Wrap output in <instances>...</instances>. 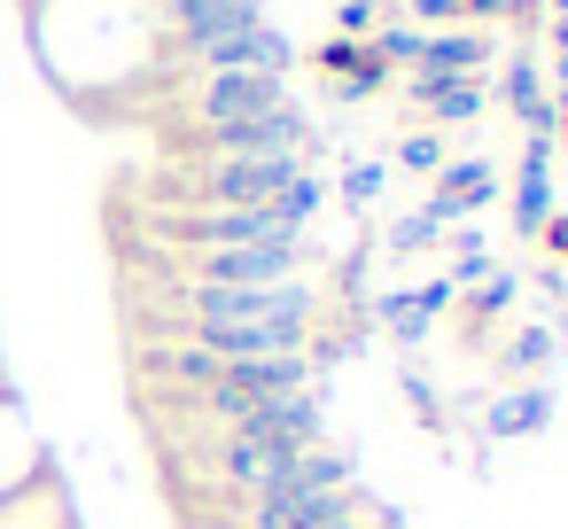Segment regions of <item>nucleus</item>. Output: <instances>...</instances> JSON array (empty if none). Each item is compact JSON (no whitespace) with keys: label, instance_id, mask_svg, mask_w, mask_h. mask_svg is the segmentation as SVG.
<instances>
[{"label":"nucleus","instance_id":"4be33fe9","mask_svg":"<svg viewBox=\"0 0 568 529\" xmlns=\"http://www.w3.org/2000/svg\"><path fill=\"white\" fill-rule=\"evenodd\" d=\"M405 9H413L420 24H452V17H459V0H405Z\"/></svg>","mask_w":568,"mask_h":529},{"label":"nucleus","instance_id":"f3484780","mask_svg":"<svg viewBox=\"0 0 568 529\" xmlns=\"http://www.w3.org/2000/svg\"><path fill=\"white\" fill-rule=\"evenodd\" d=\"M545 420V389H521V397H498L490 405V436H506V428H537Z\"/></svg>","mask_w":568,"mask_h":529},{"label":"nucleus","instance_id":"39448f33","mask_svg":"<svg viewBox=\"0 0 568 529\" xmlns=\"http://www.w3.org/2000/svg\"><path fill=\"white\" fill-rule=\"evenodd\" d=\"M203 141H211V156H304V110L296 102H281V110H265V118H242V125H203Z\"/></svg>","mask_w":568,"mask_h":529},{"label":"nucleus","instance_id":"412c9836","mask_svg":"<svg viewBox=\"0 0 568 529\" xmlns=\"http://www.w3.org/2000/svg\"><path fill=\"white\" fill-rule=\"evenodd\" d=\"M514 288H521L514 273H490V281H483V296H475V312H506V304H514Z\"/></svg>","mask_w":568,"mask_h":529},{"label":"nucleus","instance_id":"ddd939ff","mask_svg":"<svg viewBox=\"0 0 568 529\" xmlns=\"http://www.w3.org/2000/svg\"><path fill=\"white\" fill-rule=\"evenodd\" d=\"M545 218H552V141H529L521 187H514V226L521 234H545Z\"/></svg>","mask_w":568,"mask_h":529},{"label":"nucleus","instance_id":"aec40b11","mask_svg":"<svg viewBox=\"0 0 568 529\" xmlns=\"http://www.w3.org/2000/svg\"><path fill=\"white\" fill-rule=\"evenodd\" d=\"M545 358H552V335H521V343L506 350V366H514V374H537Z\"/></svg>","mask_w":568,"mask_h":529},{"label":"nucleus","instance_id":"5701e85b","mask_svg":"<svg viewBox=\"0 0 568 529\" xmlns=\"http://www.w3.org/2000/svg\"><path fill=\"white\" fill-rule=\"evenodd\" d=\"M459 17H514V0H459Z\"/></svg>","mask_w":568,"mask_h":529},{"label":"nucleus","instance_id":"a878e982","mask_svg":"<svg viewBox=\"0 0 568 529\" xmlns=\"http://www.w3.org/2000/svg\"><path fill=\"white\" fill-rule=\"evenodd\" d=\"M552 133H560V141H568V94H560V102H552Z\"/></svg>","mask_w":568,"mask_h":529},{"label":"nucleus","instance_id":"f03ea898","mask_svg":"<svg viewBox=\"0 0 568 529\" xmlns=\"http://www.w3.org/2000/svg\"><path fill=\"white\" fill-rule=\"evenodd\" d=\"M195 327H234V319H273V327H312V288L304 281H273V288H219L195 281L187 288Z\"/></svg>","mask_w":568,"mask_h":529},{"label":"nucleus","instance_id":"f8f14e48","mask_svg":"<svg viewBox=\"0 0 568 529\" xmlns=\"http://www.w3.org/2000/svg\"><path fill=\"white\" fill-rule=\"evenodd\" d=\"M281 467H288V459H281L265 436H250V428H226V444H219V475H226L234 490H250V498H257V490H265Z\"/></svg>","mask_w":568,"mask_h":529},{"label":"nucleus","instance_id":"9d476101","mask_svg":"<svg viewBox=\"0 0 568 529\" xmlns=\"http://www.w3.org/2000/svg\"><path fill=\"white\" fill-rule=\"evenodd\" d=\"M195 63L203 71H288V40L273 32V24H250V32H226V40H211V48H195Z\"/></svg>","mask_w":568,"mask_h":529},{"label":"nucleus","instance_id":"a211bd4d","mask_svg":"<svg viewBox=\"0 0 568 529\" xmlns=\"http://www.w3.org/2000/svg\"><path fill=\"white\" fill-rule=\"evenodd\" d=\"M397 172H444V141L436 133H405L397 141Z\"/></svg>","mask_w":568,"mask_h":529},{"label":"nucleus","instance_id":"bb28decb","mask_svg":"<svg viewBox=\"0 0 568 529\" xmlns=\"http://www.w3.org/2000/svg\"><path fill=\"white\" fill-rule=\"evenodd\" d=\"M320 529H366V521H351V513H335V521H320Z\"/></svg>","mask_w":568,"mask_h":529},{"label":"nucleus","instance_id":"dca6fc26","mask_svg":"<svg viewBox=\"0 0 568 529\" xmlns=\"http://www.w3.org/2000/svg\"><path fill=\"white\" fill-rule=\"evenodd\" d=\"M420 40H428V32H420V24H397V17H389V24H382V32H374V40H366V55H374V63H382V71H397V63H405V71H413V63H420Z\"/></svg>","mask_w":568,"mask_h":529},{"label":"nucleus","instance_id":"1a4fd4ad","mask_svg":"<svg viewBox=\"0 0 568 529\" xmlns=\"http://www.w3.org/2000/svg\"><path fill=\"white\" fill-rule=\"evenodd\" d=\"M242 428H250V436H265L281 459H296V451H312V444H320V397H312V389H296V397H265Z\"/></svg>","mask_w":568,"mask_h":529},{"label":"nucleus","instance_id":"4468645a","mask_svg":"<svg viewBox=\"0 0 568 529\" xmlns=\"http://www.w3.org/2000/svg\"><path fill=\"white\" fill-rule=\"evenodd\" d=\"M405 94H413L436 125H467V118L483 110V79H413V71H405Z\"/></svg>","mask_w":568,"mask_h":529},{"label":"nucleus","instance_id":"7ed1b4c3","mask_svg":"<svg viewBox=\"0 0 568 529\" xmlns=\"http://www.w3.org/2000/svg\"><path fill=\"white\" fill-rule=\"evenodd\" d=\"M296 172H304V156H219V164L195 172L187 195H195L203 211H242V203H273Z\"/></svg>","mask_w":568,"mask_h":529},{"label":"nucleus","instance_id":"0eeeda50","mask_svg":"<svg viewBox=\"0 0 568 529\" xmlns=\"http://www.w3.org/2000/svg\"><path fill=\"white\" fill-rule=\"evenodd\" d=\"M203 281H219V288H273V281H296V242L203 250Z\"/></svg>","mask_w":568,"mask_h":529},{"label":"nucleus","instance_id":"2eb2a0df","mask_svg":"<svg viewBox=\"0 0 568 529\" xmlns=\"http://www.w3.org/2000/svg\"><path fill=\"white\" fill-rule=\"evenodd\" d=\"M436 180H444V187H436V203H452V211H483V203L498 195V172H490V164H475V156H467V164H444Z\"/></svg>","mask_w":568,"mask_h":529},{"label":"nucleus","instance_id":"f257e3e1","mask_svg":"<svg viewBox=\"0 0 568 529\" xmlns=\"http://www.w3.org/2000/svg\"><path fill=\"white\" fill-rule=\"evenodd\" d=\"M335 513H351V459L312 444V451H296V459L257 490L250 529H320V521H335Z\"/></svg>","mask_w":568,"mask_h":529},{"label":"nucleus","instance_id":"423d86ee","mask_svg":"<svg viewBox=\"0 0 568 529\" xmlns=\"http://www.w3.org/2000/svg\"><path fill=\"white\" fill-rule=\"evenodd\" d=\"M164 17H172L180 48L195 55V48L226 40V32H250V24H265V0H164Z\"/></svg>","mask_w":568,"mask_h":529},{"label":"nucleus","instance_id":"b1692460","mask_svg":"<svg viewBox=\"0 0 568 529\" xmlns=\"http://www.w3.org/2000/svg\"><path fill=\"white\" fill-rule=\"evenodd\" d=\"M545 242H552V250L568 257V218H545Z\"/></svg>","mask_w":568,"mask_h":529},{"label":"nucleus","instance_id":"20e7f679","mask_svg":"<svg viewBox=\"0 0 568 529\" xmlns=\"http://www.w3.org/2000/svg\"><path fill=\"white\" fill-rule=\"evenodd\" d=\"M288 87L273 71H203V94H195V118L203 125H242V118H265L281 110Z\"/></svg>","mask_w":568,"mask_h":529},{"label":"nucleus","instance_id":"6e6552de","mask_svg":"<svg viewBox=\"0 0 568 529\" xmlns=\"http://www.w3.org/2000/svg\"><path fill=\"white\" fill-rule=\"evenodd\" d=\"M203 350H219L226 366H250V358H296L304 350V327H273V319H234V327H195Z\"/></svg>","mask_w":568,"mask_h":529},{"label":"nucleus","instance_id":"9b49d317","mask_svg":"<svg viewBox=\"0 0 568 529\" xmlns=\"http://www.w3.org/2000/svg\"><path fill=\"white\" fill-rule=\"evenodd\" d=\"M483 63H490V40L483 32H428L413 79H475Z\"/></svg>","mask_w":568,"mask_h":529},{"label":"nucleus","instance_id":"6ab92c4d","mask_svg":"<svg viewBox=\"0 0 568 529\" xmlns=\"http://www.w3.org/2000/svg\"><path fill=\"white\" fill-rule=\"evenodd\" d=\"M374 17H382V0H335V24H343V40L374 32Z\"/></svg>","mask_w":568,"mask_h":529},{"label":"nucleus","instance_id":"393cba45","mask_svg":"<svg viewBox=\"0 0 568 529\" xmlns=\"http://www.w3.org/2000/svg\"><path fill=\"white\" fill-rule=\"evenodd\" d=\"M552 17H560V24H552V40H560V55H568V0H552Z\"/></svg>","mask_w":568,"mask_h":529}]
</instances>
